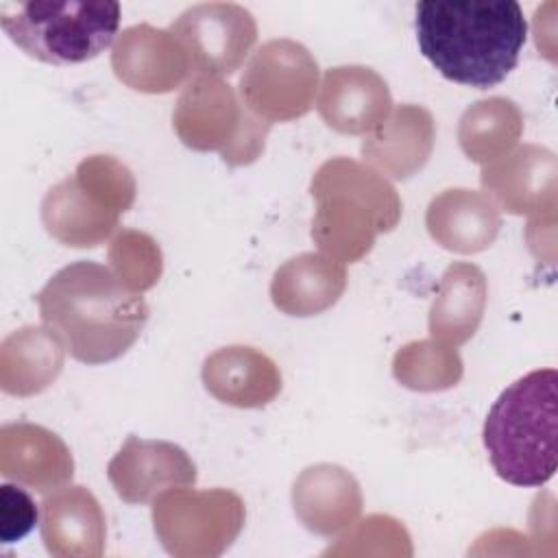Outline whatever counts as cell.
<instances>
[{
	"mask_svg": "<svg viewBox=\"0 0 558 558\" xmlns=\"http://www.w3.org/2000/svg\"><path fill=\"white\" fill-rule=\"evenodd\" d=\"M344 288V264L323 253H301L275 270L270 299L283 314L303 318L336 305Z\"/></svg>",
	"mask_w": 558,
	"mask_h": 558,
	"instance_id": "44dd1931",
	"label": "cell"
},
{
	"mask_svg": "<svg viewBox=\"0 0 558 558\" xmlns=\"http://www.w3.org/2000/svg\"><path fill=\"white\" fill-rule=\"evenodd\" d=\"M318 63L294 39H270L248 59L238 94L242 105L259 120L290 122L305 116L314 105Z\"/></svg>",
	"mask_w": 558,
	"mask_h": 558,
	"instance_id": "9c48e42d",
	"label": "cell"
},
{
	"mask_svg": "<svg viewBox=\"0 0 558 558\" xmlns=\"http://www.w3.org/2000/svg\"><path fill=\"white\" fill-rule=\"evenodd\" d=\"M486 296V277L475 264L453 262L447 266L429 307L432 338L447 347L466 342L482 323Z\"/></svg>",
	"mask_w": 558,
	"mask_h": 558,
	"instance_id": "7402d4cb",
	"label": "cell"
},
{
	"mask_svg": "<svg viewBox=\"0 0 558 558\" xmlns=\"http://www.w3.org/2000/svg\"><path fill=\"white\" fill-rule=\"evenodd\" d=\"M310 192L316 201L312 240L340 264L362 259L375 238L392 231L401 218V198L386 177L349 157L327 159Z\"/></svg>",
	"mask_w": 558,
	"mask_h": 558,
	"instance_id": "3957f363",
	"label": "cell"
},
{
	"mask_svg": "<svg viewBox=\"0 0 558 558\" xmlns=\"http://www.w3.org/2000/svg\"><path fill=\"white\" fill-rule=\"evenodd\" d=\"M436 140L434 118L425 107L399 105L364 137L362 157L379 174L408 179L429 159Z\"/></svg>",
	"mask_w": 558,
	"mask_h": 558,
	"instance_id": "2e32d148",
	"label": "cell"
},
{
	"mask_svg": "<svg viewBox=\"0 0 558 558\" xmlns=\"http://www.w3.org/2000/svg\"><path fill=\"white\" fill-rule=\"evenodd\" d=\"M172 126L187 148L216 150L229 166L253 163L270 131L218 76H194L187 83L174 105Z\"/></svg>",
	"mask_w": 558,
	"mask_h": 558,
	"instance_id": "52a82bcc",
	"label": "cell"
},
{
	"mask_svg": "<svg viewBox=\"0 0 558 558\" xmlns=\"http://www.w3.org/2000/svg\"><path fill=\"white\" fill-rule=\"evenodd\" d=\"M0 24L28 57L72 65L111 46L120 26V4L113 0H9L0 4Z\"/></svg>",
	"mask_w": 558,
	"mask_h": 558,
	"instance_id": "5b68a950",
	"label": "cell"
},
{
	"mask_svg": "<svg viewBox=\"0 0 558 558\" xmlns=\"http://www.w3.org/2000/svg\"><path fill=\"white\" fill-rule=\"evenodd\" d=\"M558 373L538 368L510 384L484 421V447L495 473L512 484L536 488L556 473Z\"/></svg>",
	"mask_w": 558,
	"mask_h": 558,
	"instance_id": "277c9868",
	"label": "cell"
},
{
	"mask_svg": "<svg viewBox=\"0 0 558 558\" xmlns=\"http://www.w3.org/2000/svg\"><path fill=\"white\" fill-rule=\"evenodd\" d=\"M211 397L233 408H264L281 392L279 366L259 349L231 344L205 357L201 371Z\"/></svg>",
	"mask_w": 558,
	"mask_h": 558,
	"instance_id": "e0dca14e",
	"label": "cell"
},
{
	"mask_svg": "<svg viewBox=\"0 0 558 558\" xmlns=\"http://www.w3.org/2000/svg\"><path fill=\"white\" fill-rule=\"evenodd\" d=\"M113 74L131 89L166 94L177 89L190 74L192 63L181 41L163 28L135 24L124 28L111 50Z\"/></svg>",
	"mask_w": 558,
	"mask_h": 558,
	"instance_id": "4fadbf2b",
	"label": "cell"
},
{
	"mask_svg": "<svg viewBox=\"0 0 558 558\" xmlns=\"http://www.w3.org/2000/svg\"><path fill=\"white\" fill-rule=\"evenodd\" d=\"M416 41L447 78L475 89L499 85L519 63L527 22L519 2H418Z\"/></svg>",
	"mask_w": 558,
	"mask_h": 558,
	"instance_id": "7a4b0ae2",
	"label": "cell"
},
{
	"mask_svg": "<svg viewBox=\"0 0 558 558\" xmlns=\"http://www.w3.org/2000/svg\"><path fill=\"white\" fill-rule=\"evenodd\" d=\"M425 225L442 248L453 253H480L495 242L501 216L486 194L456 187L432 198Z\"/></svg>",
	"mask_w": 558,
	"mask_h": 558,
	"instance_id": "ffe728a7",
	"label": "cell"
},
{
	"mask_svg": "<svg viewBox=\"0 0 558 558\" xmlns=\"http://www.w3.org/2000/svg\"><path fill=\"white\" fill-rule=\"evenodd\" d=\"M37 523V504L33 497L13 484L0 486V538L15 543L24 538Z\"/></svg>",
	"mask_w": 558,
	"mask_h": 558,
	"instance_id": "4316f807",
	"label": "cell"
},
{
	"mask_svg": "<svg viewBox=\"0 0 558 558\" xmlns=\"http://www.w3.org/2000/svg\"><path fill=\"white\" fill-rule=\"evenodd\" d=\"M44 325L83 364L124 355L148 323V305L111 268L78 259L57 270L35 296Z\"/></svg>",
	"mask_w": 558,
	"mask_h": 558,
	"instance_id": "6da1fadb",
	"label": "cell"
},
{
	"mask_svg": "<svg viewBox=\"0 0 558 558\" xmlns=\"http://www.w3.org/2000/svg\"><path fill=\"white\" fill-rule=\"evenodd\" d=\"M480 181L497 209L517 216L556 211L558 163L549 148L525 144L484 166Z\"/></svg>",
	"mask_w": 558,
	"mask_h": 558,
	"instance_id": "7c38bea8",
	"label": "cell"
},
{
	"mask_svg": "<svg viewBox=\"0 0 558 558\" xmlns=\"http://www.w3.org/2000/svg\"><path fill=\"white\" fill-rule=\"evenodd\" d=\"M0 473L37 493H50L72 480L74 460L54 432L26 421L7 423L0 429Z\"/></svg>",
	"mask_w": 558,
	"mask_h": 558,
	"instance_id": "9a60e30c",
	"label": "cell"
},
{
	"mask_svg": "<svg viewBox=\"0 0 558 558\" xmlns=\"http://www.w3.org/2000/svg\"><path fill=\"white\" fill-rule=\"evenodd\" d=\"M107 477L126 504H148L170 488L192 486L196 464L174 442L129 436L109 460Z\"/></svg>",
	"mask_w": 558,
	"mask_h": 558,
	"instance_id": "8fae6325",
	"label": "cell"
},
{
	"mask_svg": "<svg viewBox=\"0 0 558 558\" xmlns=\"http://www.w3.org/2000/svg\"><path fill=\"white\" fill-rule=\"evenodd\" d=\"M65 344L44 327H22L0 347V386L7 395L31 397L46 390L61 373Z\"/></svg>",
	"mask_w": 558,
	"mask_h": 558,
	"instance_id": "603a6c76",
	"label": "cell"
},
{
	"mask_svg": "<svg viewBox=\"0 0 558 558\" xmlns=\"http://www.w3.org/2000/svg\"><path fill=\"white\" fill-rule=\"evenodd\" d=\"M316 109L325 124L344 135L373 133L392 111L388 83L366 65L329 68Z\"/></svg>",
	"mask_w": 558,
	"mask_h": 558,
	"instance_id": "5bb4252c",
	"label": "cell"
},
{
	"mask_svg": "<svg viewBox=\"0 0 558 558\" xmlns=\"http://www.w3.org/2000/svg\"><path fill=\"white\" fill-rule=\"evenodd\" d=\"M523 133V116L510 98L493 96L471 105L458 124L462 153L482 166L506 157Z\"/></svg>",
	"mask_w": 558,
	"mask_h": 558,
	"instance_id": "cb8c5ba5",
	"label": "cell"
},
{
	"mask_svg": "<svg viewBox=\"0 0 558 558\" xmlns=\"http://www.w3.org/2000/svg\"><path fill=\"white\" fill-rule=\"evenodd\" d=\"M392 375L410 390L438 392L460 381L462 360L453 347L438 340H416L395 353Z\"/></svg>",
	"mask_w": 558,
	"mask_h": 558,
	"instance_id": "d4e9b609",
	"label": "cell"
},
{
	"mask_svg": "<svg viewBox=\"0 0 558 558\" xmlns=\"http://www.w3.org/2000/svg\"><path fill=\"white\" fill-rule=\"evenodd\" d=\"M170 33L185 48L194 76L233 74L257 41V24L235 2H203L185 9Z\"/></svg>",
	"mask_w": 558,
	"mask_h": 558,
	"instance_id": "30bf717a",
	"label": "cell"
},
{
	"mask_svg": "<svg viewBox=\"0 0 558 558\" xmlns=\"http://www.w3.org/2000/svg\"><path fill=\"white\" fill-rule=\"evenodd\" d=\"M292 506L307 530L336 536L351 527L362 510L360 484L338 464H314L294 480Z\"/></svg>",
	"mask_w": 558,
	"mask_h": 558,
	"instance_id": "d6986e66",
	"label": "cell"
},
{
	"mask_svg": "<svg viewBox=\"0 0 558 558\" xmlns=\"http://www.w3.org/2000/svg\"><path fill=\"white\" fill-rule=\"evenodd\" d=\"M131 170L111 155L85 157L72 177L52 185L41 201V222L61 244L94 248L118 229L135 201Z\"/></svg>",
	"mask_w": 558,
	"mask_h": 558,
	"instance_id": "8992f818",
	"label": "cell"
},
{
	"mask_svg": "<svg viewBox=\"0 0 558 558\" xmlns=\"http://www.w3.org/2000/svg\"><path fill=\"white\" fill-rule=\"evenodd\" d=\"M153 523L172 556H220L244 525V501L227 488H170L153 501Z\"/></svg>",
	"mask_w": 558,
	"mask_h": 558,
	"instance_id": "ba28073f",
	"label": "cell"
},
{
	"mask_svg": "<svg viewBox=\"0 0 558 558\" xmlns=\"http://www.w3.org/2000/svg\"><path fill=\"white\" fill-rule=\"evenodd\" d=\"M107 255L113 275L133 292L142 294L161 277V248L148 233L135 229L118 231L109 244Z\"/></svg>",
	"mask_w": 558,
	"mask_h": 558,
	"instance_id": "484cf974",
	"label": "cell"
},
{
	"mask_svg": "<svg viewBox=\"0 0 558 558\" xmlns=\"http://www.w3.org/2000/svg\"><path fill=\"white\" fill-rule=\"evenodd\" d=\"M105 512L85 486H61L41 504V538L48 554L89 558L105 551Z\"/></svg>",
	"mask_w": 558,
	"mask_h": 558,
	"instance_id": "ac0fdd59",
	"label": "cell"
}]
</instances>
